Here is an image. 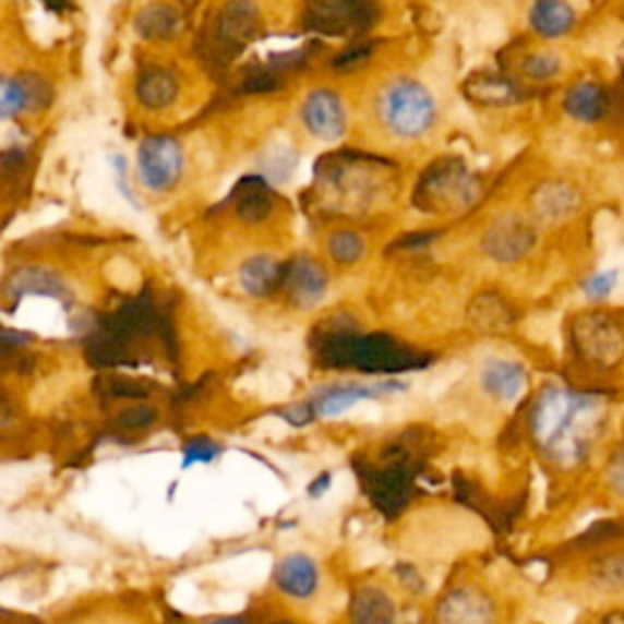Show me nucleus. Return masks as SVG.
Segmentation results:
<instances>
[{
	"label": "nucleus",
	"instance_id": "nucleus-1",
	"mask_svg": "<svg viewBox=\"0 0 624 624\" xmlns=\"http://www.w3.org/2000/svg\"><path fill=\"white\" fill-rule=\"evenodd\" d=\"M379 118L388 132L412 140L432 128L436 106L432 93L420 81L395 79L381 91Z\"/></svg>",
	"mask_w": 624,
	"mask_h": 624
},
{
	"label": "nucleus",
	"instance_id": "nucleus-2",
	"mask_svg": "<svg viewBox=\"0 0 624 624\" xmlns=\"http://www.w3.org/2000/svg\"><path fill=\"white\" fill-rule=\"evenodd\" d=\"M590 403L580 395L554 391L544 395V400L539 403V410L535 415V430L539 434V440L547 444H559L561 449L568 446H576V432L580 418L588 415Z\"/></svg>",
	"mask_w": 624,
	"mask_h": 624
},
{
	"label": "nucleus",
	"instance_id": "nucleus-3",
	"mask_svg": "<svg viewBox=\"0 0 624 624\" xmlns=\"http://www.w3.org/2000/svg\"><path fill=\"white\" fill-rule=\"evenodd\" d=\"M140 181L154 193L171 191L181 181L183 149L169 134H152L140 144Z\"/></svg>",
	"mask_w": 624,
	"mask_h": 624
},
{
	"label": "nucleus",
	"instance_id": "nucleus-4",
	"mask_svg": "<svg viewBox=\"0 0 624 624\" xmlns=\"http://www.w3.org/2000/svg\"><path fill=\"white\" fill-rule=\"evenodd\" d=\"M478 193V183L459 161H440L422 176L418 201H428V207H449L471 203Z\"/></svg>",
	"mask_w": 624,
	"mask_h": 624
},
{
	"label": "nucleus",
	"instance_id": "nucleus-5",
	"mask_svg": "<svg viewBox=\"0 0 624 624\" xmlns=\"http://www.w3.org/2000/svg\"><path fill=\"white\" fill-rule=\"evenodd\" d=\"M259 10L254 0H227V5L220 10L213 33L215 55L223 61L239 55L259 35Z\"/></svg>",
	"mask_w": 624,
	"mask_h": 624
},
{
	"label": "nucleus",
	"instance_id": "nucleus-6",
	"mask_svg": "<svg viewBox=\"0 0 624 624\" xmlns=\"http://www.w3.org/2000/svg\"><path fill=\"white\" fill-rule=\"evenodd\" d=\"M55 91L45 76L0 74V122H13L49 108Z\"/></svg>",
	"mask_w": 624,
	"mask_h": 624
},
{
	"label": "nucleus",
	"instance_id": "nucleus-7",
	"mask_svg": "<svg viewBox=\"0 0 624 624\" xmlns=\"http://www.w3.org/2000/svg\"><path fill=\"white\" fill-rule=\"evenodd\" d=\"M303 122L308 132L320 140H339L347 130V112L337 93L312 91L303 106Z\"/></svg>",
	"mask_w": 624,
	"mask_h": 624
},
{
	"label": "nucleus",
	"instance_id": "nucleus-8",
	"mask_svg": "<svg viewBox=\"0 0 624 624\" xmlns=\"http://www.w3.org/2000/svg\"><path fill=\"white\" fill-rule=\"evenodd\" d=\"M535 244V232L525 220L515 215H507L497 220L491 230L485 232L483 247L485 252L501 259V262H513V259L525 256Z\"/></svg>",
	"mask_w": 624,
	"mask_h": 624
},
{
	"label": "nucleus",
	"instance_id": "nucleus-9",
	"mask_svg": "<svg viewBox=\"0 0 624 624\" xmlns=\"http://www.w3.org/2000/svg\"><path fill=\"white\" fill-rule=\"evenodd\" d=\"M317 566L305 554H290L276 571L278 588L288 592L290 598H310L317 590Z\"/></svg>",
	"mask_w": 624,
	"mask_h": 624
},
{
	"label": "nucleus",
	"instance_id": "nucleus-10",
	"mask_svg": "<svg viewBox=\"0 0 624 624\" xmlns=\"http://www.w3.org/2000/svg\"><path fill=\"white\" fill-rule=\"evenodd\" d=\"M481 383H483V388L493 395V398L509 403L525 391L527 373L515 361L491 359L481 371Z\"/></svg>",
	"mask_w": 624,
	"mask_h": 624
},
{
	"label": "nucleus",
	"instance_id": "nucleus-11",
	"mask_svg": "<svg viewBox=\"0 0 624 624\" xmlns=\"http://www.w3.org/2000/svg\"><path fill=\"white\" fill-rule=\"evenodd\" d=\"M284 280L290 298L298 305H315L327 286L325 272H322L320 264L310 262V259H300V262L290 266L288 274H284Z\"/></svg>",
	"mask_w": 624,
	"mask_h": 624
},
{
	"label": "nucleus",
	"instance_id": "nucleus-12",
	"mask_svg": "<svg viewBox=\"0 0 624 624\" xmlns=\"http://www.w3.org/2000/svg\"><path fill=\"white\" fill-rule=\"evenodd\" d=\"M564 108L574 120L598 122L608 116L610 96L605 88L598 86V83L584 81V83H576V86L566 93Z\"/></svg>",
	"mask_w": 624,
	"mask_h": 624
},
{
	"label": "nucleus",
	"instance_id": "nucleus-13",
	"mask_svg": "<svg viewBox=\"0 0 624 624\" xmlns=\"http://www.w3.org/2000/svg\"><path fill=\"white\" fill-rule=\"evenodd\" d=\"M529 23H532L537 35L556 39L574 29L576 13L566 0H537L529 10Z\"/></svg>",
	"mask_w": 624,
	"mask_h": 624
},
{
	"label": "nucleus",
	"instance_id": "nucleus-14",
	"mask_svg": "<svg viewBox=\"0 0 624 624\" xmlns=\"http://www.w3.org/2000/svg\"><path fill=\"white\" fill-rule=\"evenodd\" d=\"M179 96V83L171 71L149 69L137 81V100L147 110H164Z\"/></svg>",
	"mask_w": 624,
	"mask_h": 624
},
{
	"label": "nucleus",
	"instance_id": "nucleus-15",
	"mask_svg": "<svg viewBox=\"0 0 624 624\" xmlns=\"http://www.w3.org/2000/svg\"><path fill=\"white\" fill-rule=\"evenodd\" d=\"M134 29L137 35L147 41H166L181 29V13L171 5H149L134 20Z\"/></svg>",
	"mask_w": 624,
	"mask_h": 624
},
{
	"label": "nucleus",
	"instance_id": "nucleus-16",
	"mask_svg": "<svg viewBox=\"0 0 624 624\" xmlns=\"http://www.w3.org/2000/svg\"><path fill=\"white\" fill-rule=\"evenodd\" d=\"M532 205L539 217L544 220H561L578 207V193L568 183L551 181L539 185L532 197Z\"/></svg>",
	"mask_w": 624,
	"mask_h": 624
},
{
	"label": "nucleus",
	"instance_id": "nucleus-17",
	"mask_svg": "<svg viewBox=\"0 0 624 624\" xmlns=\"http://www.w3.org/2000/svg\"><path fill=\"white\" fill-rule=\"evenodd\" d=\"M10 290H13L15 300L25 298V296L61 298L64 296L67 286L61 284V278L57 274L47 272V268L27 266V268H20V272L10 278Z\"/></svg>",
	"mask_w": 624,
	"mask_h": 624
},
{
	"label": "nucleus",
	"instance_id": "nucleus-18",
	"mask_svg": "<svg viewBox=\"0 0 624 624\" xmlns=\"http://www.w3.org/2000/svg\"><path fill=\"white\" fill-rule=\"evenodd\" d=\"M237 213L247 223H262L272 213V195H268V185L252 176L237 185Z\"/></svg>",
	"mask_w": 624,
	"mask_h": 624
},
{
	"label": "nucleus",
	"instance_id": "nucleus-19",
	"mask_svg": "<svg viewBox=\"0 0 624 624\" xmlns=\"http://www.w3.org/2000/svg\"><path fill=\"white\" fill-rule=\"evenodd\" d=\"M239 280L252 296H266L276 284L284 280V268H280L272 256H254L242 266Z\"/></svg>",
	"mask_w": 624,
	"mask_h": 624
},
{
	"label": "nucleus",
	"instance_id": "nucleus-20",
	"mask_svg": "<svg viewBox=\"0 0 624 624\" xmlns=\"http://www.w3.org/2000/svg\"><path fill=\"white\" fill-rule=\"evenodd\" d=\"M383 391H393V386H339L332 388L325 395H320L317 400V412L322 418H335V415H341L345 410L353 408L359 400L373 398Z\"/></svg>",
	"mask_w": 624,
	"mask_h": 624
},
{
	"label": "nucleus",
	"instance_id": "nucleus-21",
	"mask_svg": "<svg viewBox=\"0 0 624 624\" xmlns=\"http://www.w3.org/2000/svg\"><path fill=\"white\" fill-rule=\"evenodd\" d=\"M466 93L478 103L485 106H507V103L519 100V88L509 79L503 76H478L471 79L466 86Z\"/></svg>",
	"mask_w": 624,
	"mask_h": 624
},
{
	"label": "nucleus",
	"instance_id": "nucleus-22",
	"mask_svg": "<svg viewBox=\"0 0 624 624\" xmlns=\"http://www.w3.org/2000/svg\"><path fill=\"white\" fill-rule=\"evenodd\" d=\"M353 620H357V624H391L393 605L383 598V592H363L357 600Z\"/></svg>",
	"mask_w": 624,
	"mask_h": 624
},
{
	"label": "nucleus",
	"instance_id": "nucleus-23",
	"mask_svg": "<svg viewBox=\"0 0 624 624\" xmlns=\"http://www.w3.org/2000/svg\"><path fill=\"white\" fill-rule=\"evenodd\" d=\"M363 249H367V244H363V239L357 232H349V230L335 232V235L329 237V242H327L329 256L335 259L337 264H345V266L359 262V259L363 256Z\"/></svg>",
	"mask_w": 624,
	"mask_h": 624
},
{
	"label": "nucleus",
	"instance_id": "nucleus-24",
	"mask_svg": "<svg viewBox=\"0 0 624 624\" xmlns=\"http://www.w3.org/2000/svg\"><path fill=\"white\" fill-rule=\"evenodd\" d=\"M20 422H23L20 400L10 391L0 388V442H8L10 436H15L20 432Z\"/></svg>",
	"mask_w": 624,
	"mask_h": 624
},
{
	"label": "nucleus",
	"instance_id": "nucleus-25",
	"mask_svg": "<svg viewBox=\"0 0 624 624\" xmlns=\"http://www.w3.org/2000/svg\"><path fill=\"white\" fill-rule=\"evenodd\" d=\"M452 610L456 612H446V620H449V624H485L488 622V612L485 608L481 605L478 608V602L473 598H454L452 600Z\"/></svg>",
	"mask_w": 624,
	"mask_h": 624
},
{
	"label": "nucleus",
	"instance_id": "nucleus-26",
	"mask_svg": "<svg viewBox=\"0 0 624 624\" xmlns=\"http://www.w3.org/2000/svg\"><path fill=\"white\" fill-rule=\"evenodd\" d=\"M559 59L554 55H547V51H542V55H532V57H527L525 61V67L523 71L525 74L532 79V81H549V79H554L559 74Z\"/></svg>",
	"mask_w": 624,
	"mask_h": 624
},
{
	"label": "nucleus",
	"instance_id": "nucleus-27",
	"mask_svg": "<svg viewBox=\"0 0 624 624\" xmlns=\"http://www.w3.org/2000/svg\"><path fill=\"white\" fill-rule=\"evenodd\" d=\"M371 55H373V45H369V41H353L349 49H345V51H341V55H337L335 69L351 71V69L361 67L363 61H367Z\"/></svg>",
	"mask_w": 624,
	"mask_h": 624
},
{
	"label": "nucleus",
	"instance_id": "nucleus-28",
	"mask_svg": "<svg viewBox=\"0 0 624 624\" xmlns=\"http://www.w3.org/2000/svg\"><path fill=\"white\" fill-rule=\"evenodd\" d=\"M156 418V412L149 408V405H132V408L122 410L118 415V424L122 430H142L152 424Z\"/></svg>",
	"mask_w": 624,
	"mask_h": 624
},
{
	"label": "nucleus",
	"instance_id": "nucleus-29",
	"mask_svg": "<svg viewBox=\"0 0 624 624\" xmlns=\"http://www.w3.org/2000/svg\"><path fill=\"white\" fill-rule=\"evenodd\" d=\"M280 88V79H278V71L262 67L256 69L254 74H249L244 79V91L247 93H266V91H276Z\"/></svg>",
	"mask_w": 624,
	"mask_h": 624
},
{
	"label": "nucleus",
	"instance_id": "nucleus-30",
	"mask_svg": "<svg viewBox=\"0 0 624 624\" xmlns=\"http://www.w3.org/2000/svg\"><path fill=\"white\" fill-rule=\"evenodd\" d=\"M217 452H220V446L207 442V440H195L189 444V449H185V466L191 464H205V461H213Z\"/></svg>",
	"mask_w": 624,
	"mask_h": 624
},
{
	"label": "nucleus",
	"instance_id": "nucleus-31",
	"mask_svg": "<svg viewBox=\"0 0 624 624\" xmlns=\"http://www.w3.org/2000/svg\"><path fill=\"white\" fill-rule=\"evenodd\" d=\"M615 280H617L615 274H600L596 278L586 280L584 290L590 298H605V296H610V290L615 288Z\"/></svg>",
	"mask_w": 624,
	"mask_h": 624
},
{
	"label": "nucleus",
	"instance_id": "nucleus-32",
	"mask_svg": "<svg viewBox=\"0 0 624 624\" xmlns=\"http://www.w3.org/2000/svg\"><path fill=\"white\" fill-rule=\"evenodd\" d=\"M0 624H27V620H25V617H20L17 612L0 610Z\"/></svg>",
	"mask_w": 624,
	"mask_h": 624
},
{
	"label": "nucleus",
	"instance_id": "nucleus-33",
	"mask_svg": "<svg viewBox=\"0 0 624 624\" xmlns=\"http://www.w3.org/2000/svg\"><path fill=\"white\" fill-rule=\"evenodd\" d=\"M211 624H247L242 617H220V620H215Z\"/></svg>",
	"mask_w": 624,
	"mask_h": 624
},
{
	"label": "nucleus",
	"instance_id": "nucleus-34",
	"mask_svg": "<svg viewBox=\"0 0 624 624\" xmlns=\"http://www.w3.org/2000/svg\"><path fill=\"white\" fill-rule=\"evenodd\" d=\"M608 624H622V620H620V617H617V615H615V617H612V620H610V622H608Z\"/></svg>",
	"mask_w": 624,
	"mask_h": 624
},
{
	"label": "nucleus",
	"instance_id": "nucleus-35",
	"mask_svg": "<svg viewBox=\"0 0 624 624\" xmlns=\"http://www.w3.org/2000/svg\"><path fill=\"white\" fill-rule=\"evenodd\" d=\"M183 3H185V5H191V3H195V0H183Z\"/></svg>",
	"mask_w": 624,
	"mask_h": 624
},
{
	"label": "nucleus",
	"instance_id": "nucleus-36",
	"mask_svg": "<svg viewBox=\"0 0 624 624\" xmlns=\"http://www.w3.org/2000/svg\"><path fill=\"white\" fill-rule=\"evenodd\" d=\"M280 624H288V622H280Z\"/></svg>",
	"mask_w": 624,
	"mask_h": 624
}]
</instances>
